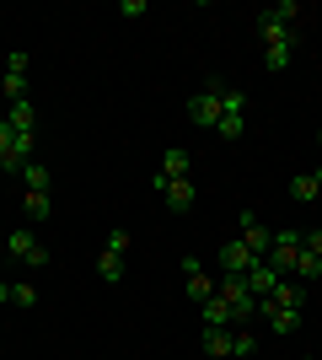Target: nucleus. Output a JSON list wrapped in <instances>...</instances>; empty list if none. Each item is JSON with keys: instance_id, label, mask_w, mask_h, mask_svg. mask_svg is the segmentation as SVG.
Listing matches in <instances>:
<instances>
[{"instance_id": "1", "label": "nucleus", "mask_w": 322, "mask_h": 360, "mask_svg": "<svg viewBox=\"0 0 322 360\" xmlns=\"http://www.w3.org/2000/svg\"><path fill=\"white\" fill-rule=\"evenodd\" d=\"M295 16H301V6H295V0H274V6H263V11H258L263 65H269L274 75L290 65V49H295Z\"/></svg>"}, {"instance_id": "2", "label": "nucleus", "mask_w": 322, "mask_h": 360, "mask_svg": "<svg viewBox=\"0 0 322 360\" xmlns=\"http://www.w3.org/2000/svg\"><path fill=\"white\" fill-rule=\"evenodd\" d=\"M215 135L220 140H242L247 135V91H236V86L220 91V124H215Z\"/></svg>"}, {"instance_id": "3", "label": "nucleus", "mask_w": 322, "mask_h": 360, "mask_svg": "<svg viewBox=\"0 0 322 360\" xmlns=\"http://www.w3.org/2000/svg\"><path fill=\"white\" fill-rule=\"evenodd\" d=\"M156 194H161V205H167L172 215H188L194 210V172H183V178H172V172H156Z\"/></svg>"}, {"instance_id": "4", "label": "nucleus", "mask_w": 322, "mask_h": 360, "mask_svg": "<svg viewBox=\"0 0 322 360\" xmlns=\"http://www.w3.org/2000/svg\"><path fill=\"white\" fill-rule=\"evenodd\" d=\"M123 258H129V231H107L102 253H97V280H102V285H119Z\"/></svg>"}, {"instance_id": "5", "label": "nucleus", "mask_w": 322, "mask_h": 360, "mask_svg": "<svg viewBox=\"0 0 322 360\" xmlns=\"http://www.w3.org/2000/svg\"><path fill=\"white\" fill-rule=\"evenodd\" d=\"M220 91H226V81H204V91L188 97V119L199 124V129H215V124H220Z\"/></svg>"}, {"instance_id": "6", "label": "nucleus", "mask_w": 322, "mask_h": 360, "mask_svg": "<svg viewBox=\"0 0 322 360\" xmlns=\"http://www.w3.org/2000/svg\"><path fill=\"white\" fill-rule=\"evenodd\" d=\"M27 49H11L6 54V75H0V86H6V108L11 103H27Z\"/></svg>"}, {"instance_id": "7", "label": "nucleus", "mask_w": 322, "mask_h": 360, "mask_svg": "<svg viewBox=\"0 0 322 360\" xmlns=\"http://www.w3.org/2000/svg\"><path fill=\"white\" fill-rule=\"evenodd\" d=\"M177 269H183V285H188V301H194V307L215 301V285H220V280H215V274H204V258H194V253H188L183 264H177Z\"/></svg>"}, {"instance_id": "8", "label": "nucleus", "mask_w": 322, "mask_h": 360, "mask_svg": "<svg viewBox=\"0 0 322 360\" xmlns=\"http://www.w3.org/2000/svg\"><path fill=\"white\" fill-rule=\"evenodd\" d=\"M6 253H11L16 264H27V269H43L48 264V248L32 237V231H11V237H6Z\"/></svg>"}, {"instance_id": "9", "label": "nucleus", "mask_w": 322, "mask_h": 360, "mask_svg": "<svg viewBox=\"0 0 322 360\" xmlns=\"http://www.w3.org/2000/svg\"><path fill=\"white\" fill-rule=\"evenodd\" d=\"M295 258H301V231H274V242H269V264L290 280V274H295Z\"/></svg>"}, {"instance_id": "10", "label": "nucleus", "mask_w": 322, "mask_h": 360, "mask_svg": "<svg viewBox=\"0 0 322 360\" xmlns=\"http://www.w3.org/2000/svg\"><path fill=\"white\" fill-rule=\"evenodd\" d=\"M253 264H258V253H253V248H247L242 237H231L226 248H220V274H253Z\"/></svg>"}, {"instance_id": "11", "label": "nucleus", "mask_w": 322, "mask_h": 360, "mask_svg": "<svg viewBox=\"0 0 322 360\" xmlns=\"http://www.w3.org/2000/svg\"><path fill=\"white\" fill-rule=\"evenodd\" d=\"M236 231H242V242H247V248H253L258 258H269V242H274V231H269V226H263L253 210H242V215H236Z\"/></svg>"}, {"instance_id": "12", "label": "nucleus", "mask_w": 322, "mask_h": 360, "mask_svg": "<svg viewBox=\"0 0 322 360\" xmlns=\"http://www.w3.org/2000/svg\"><path fill=\"white\" fill-rule=\"evenodd\" d=\"M258 317L269 323V333H295V328H301V307H274V301H258Z\"/></svg>"}, {"instance_id": "13", "label": "nucleus", "mask_w": 322, "mask_h": 360, "mask_svg": "<svg viewBox=\"0 0 322 360\" xmlns=\"http://www.w3.org/2000/svg\"><path fill=\"white\" fill-rule=\"evenodd\" d=\"M279 280H285V274H279L269 258H258V264H253V274H247V290L263 301V296H274V290H279Z\"/></svg>"}, {"instance_id": "14", "label": "nucleus", "mask_w": 322, "mask_h": 360, "mask_svg": "<svg viewBox=\"0 0 322 360\" xmlns=\"http://www.w3.org/2000/svg\"><path fill=\"white\" fill-rule=\"evenodd\" d=\"M290 199H295V205H317V199H322V167L295 172V178H290Z\"/></svg>"}, {"instance_id": "15", "label": "nucleus", "mask_w": 322, "mask_h": 360, "mask_svg": "<svg viewBox=\"0 0 322 360\" xmlns=\"http://www.w3.org/2000/svg\"><path fill=\"white\" fill-rule=\"evenodd\" d=\"M0 119L11 124V129H27V135H38V108H32V97H27V103H11Z\"/></svg>"}, {"instance_id": "16", "label": "nucleus", "mask_w": 322, "mask_h": 360, "mask_svg": "<svg viewBox=\"0 0 322 360\" xmlns=\"http://www.w3.org/2000/svg\"><path fill=\"white\" fill-rule=\"evenodd\" d=\"M156 172H172V178H183V172H194V156H188L183 146H167L161 150V167Z\"/></svg>"}, {"instance_id": "17", "label": "nucleus", "mask_w": 322, "mask_h": 360, "mask_svg": "<svg viewBox=\"0 0 322 360\" xmlns=\"http://www.w3.org/2000/svg\"><path fill=\"white\" fill-rule=\"evenodd\" d=\"M263 301H274V307H307V285L301 280H279V290L263 296Z\"/></svg>"}, {"instance_id": "18", "label": "nucleus", "mask_w": 322, "mask_h": 360, "mask_svg": "<svg viewBox=\"0 0 322 360\" xmlns=\"http://www.w3.org/2000/svg\"><path fill=\"white\" fill-rule=\"evenodd\" d=\"M199 312H204V328H236V317H231V307H226L220 296H215V301H204Z\"/></svg>"}, {"instance_id": "19", "label": "nucleus", "mask_w": 322, "mask_h": 360, "mask_svg": "<svg viewBox=\"0 0 322 360\" xmlns=\"http://www.w3.org/2000/svg\"><path fill=\"white\" fill-rule=\"evenodd\" d=\"M204 355L226 360L231 355V328H204Z\"/></svg>"}, {"instance_id": "20", "label": "nucleus", "mask_w": 322, "mask_h": 360, "mask_svg": "<svg viewBox=\"0 0 322 360\" xmlns=\"http://www.w3.org/2000/svg\"><path fill=\"white\" fill-rule=\"evenodd\" d=\"M231 355L253 360V355H258V333H253V328H231Z\"/></svg>"}, {"instance_id": "21", "label": "nucleus", "mask_w": 322, "mask_h": 360, "mask_svg": "<svg viewBox=\"0 0 322 360\" xmlns=\"http://www.w3.org/2000/svg\"><path fill=\"white\" fill-rule=\"evenodd\" d=\"M22 183H27V188H38V194H48V183H54V172H48L43 162H27V167H22Z\"/></svg>"}, {"instance_id": "22", "label": "nucleus", "mask_w": 322, "mask_h": 360, "mask_svg": "<svg viewBox=\"0 0 322 360\" xmlns=\"http://www.w3.org/2000/svg\"><path fill=\"white\" fill-rule=\"evenodd\" d=\"M22 210H27V221H48V210H54V205H48V194L27 188V194H22Z\"/></svg>"}, {"instance_id": "23", "label": "nucleus", "mask_w": 322, "mask_h": 360, "mask_svg": "<svg viewBox=\"0 0 322 360\" xmlns=\"http://www.w3.org/2000/svg\"><path fill=\"white\" fill-rule=\"evenodd\" d=\"M11 307H38V285H22V280H11Z\"/></svg>"}, {"instance_id": "24", "label": "nucleus", "mask_w": 322, "mask_h": 360, "mask_svg": "<svg viewBox=\"0 0 322 360\" xmlns=\"http://www.w3.org/2000/svg\"><path fill=\"white\" fill-rule=\"evenodd\" d=\"M301 253H307V258H322V226H307V231H301Z\"/></svg>"}, {"instance_id": "25", "label": "nucleus", "mask_w": 322, "mask_h": 360, "mask_svg": "<svg viewBox=\"0 0 322 360\" xmlns=\"http://www.w3.org/2000/svg\"><path fill=\"white\" fill-rule=\"evenodd\" d=\"M0 307H11V280H0Z\"/></svg>"}, {"instance_id": "26", "label": "nucleus", "mask_w": 322, "mask_h": 360, "mask_svg": "<svg viewBox=\"0 0 322 360\" xmlns=\"http://www.w3.org/2000/svg\"><path fill=\"white\" fill-rule=\"evenodd\" d=\"M317 146H322V124H317Z\"/></svg>"}, {"instance_id": "27", "label": "nucleus", "mask_w": 322, "mask_h": 360, "mask_svg": "<svg viewBox=\"0 0 322 360\" xmlns=\"http://www.w3.org/2000/svg\"><path fill=\"white\" fill-rule=\"evenodd\" d=\"M301 360H322V355H301Z\"/></svg>"}]
</instances>
